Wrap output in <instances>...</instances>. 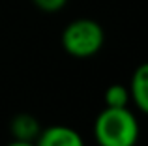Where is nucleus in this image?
<instances>
[{
    "label": "nucleus",
    "instance_id": "2",
    "mask_svg": "<svg viewBox=\"0 0 148 146\" xmlns=\"http://www.w3.org/2000/svg\"><path fill=\"white\" fill-rule=\"evenodd\" d=\"M105 30L94 19L81 17L66 25L62 30V47L73 58H90L101 51Z\"/></svg>",
    "mask_w": 148,
    "mask_h": 146
},
{
    "label": "nucleus",
    "instance_id": "4",
    "mask_svg": "<svg viewBox=\"0 0 148 146\" xmlns=\"http://www.w3.org/2000/svg\"><path fill=\"white\" fill-rule=\"evenodd\" d=\"M41 131V126L36 116L30 113H19L10 122V133L13 141H26V143H36L38 135Z\"/></svg>",
    "mask_w": 148,
    "mask_h": 146
},
{
    "label": "nucleus",
    "instance_id": "3",
    "mask_svg": "<svg viewBox=\"0 0 148 146\" xmlns=\"http://www.w3.org/2000/svg\"><path fill=\"white\" fill-rule=\"evenodd\" d=\"M36 146H84V141L69 126H49L40 131Z\"/></svg>",
    "mask_w": 148,
    "mask_h": 146
},
{
    "label": "nucleus",
    "instance_id": "1",
    "mask_svg": "<svg viewBox=\"0 0 148 146\" xmlns=\"http://www.w3.org/2000/svg\"><path fill=\"white\" fill-rule=\"evenodd\" d=\"M98 146H135L139 141L137 116L127 107H105L94 122Z\"/></svg>",
    "mask_w": 148,
    "mask_h": 146
},
{
    "label": "nucleus",
    "instance_id": "7",
    "mask_svg": "<svg viewBox=\"0 0 148 146\" xmlns=\"http://www.w3.org/2000/svg\"><path fill=\"white\" fill-rule=\"evenodd\" d=\"M32 4L45 13H56L68 4V0H32Z\"/></svg>",
    "mask_w": 148,
    "mask_h": 146
},
{
    "label": "nucleus",
    "instance_id": "8",
    "mask_svg": "<svg viewBox=\"0 0 148 146\" xmlns=\"http://www.w3.org/2000/svg\"><path fill=\"white\" fill-rule=\"evenodd\" d=\"M8 146H36V143H26V141H13Z\"/></svg>",
    "mask_w": 148,
    "mask_h": 146
},
{
    "label": "nucleus",
    "instance_id": "6",
    "mask_svg": "<svg viewBox=\"0 0 148 146\" xmlns=\"http://www.w3.org/2000/svg\"><path fill=\"white\" fill-rule=\"evenodd\" d=\"M105 107H127L131 96H130V88L124 86V84H111V86L105 90Z\"/></svg>",
    "mask_w": 148,
    "mask_h": 146
},
{
    "label": "nucleus",
    "instance_id": "5",
    "mask_svg": "<svg viewBox=\"0 0 148 146\" xmlns=\"http://www.w3.org/2000/svg\"><path fill=\"white\" fill-rule=\"evenodd\" d=\"M130 96L137 109L148 114V62L135 68L130 83Z\"/></svg>",
    "mask_w": 148,
    "mask_h": 146
}]
</instances>
